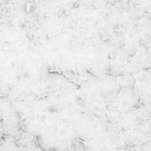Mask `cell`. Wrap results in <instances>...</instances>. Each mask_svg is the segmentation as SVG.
I'll return each instance as SVG.
<instances>
[{
  "mask_svg": "<svg viewBox=\"0 0 151 151\" xmlns=\"http://www.w3.org/2000/svg\"><path fill=\"white\" fill-rule=\"evenodd\" d=\"M0 141H1V138H0Z\"/></svg>",
  "mask_w": 151,
  "mask_h": 151,
  "instance_id": "obj_3",
  "label": "cell"
},
{
  "mask_svg": "<svg viewBox=\"0 0 151 151\" xmlns=\"http://www.w3.org/2000/svg\"><path fill=\"white\" fill-rule=\"evenodd\" d=\"M77 145H78V147H77V148H75V150H85V147H84V145H83L81 142H78V143H77Z\"/></svg>",
  "mask_w": 151,
  "mask_h": 151,
  "instance_id": "obj_2",
  "label": "cell"
},
{
  "mask_svg": "<svg viewBox=\"0 0 151 151\" xmlns=\"http://www.w3.org/2000/svg\"><path fill=\"white\" fill-rule=\"evenodd\" d=\"M121 7L125 10V11H129L130 10V4L127 1H125V0H119V1Z\"/></svg>",
  "mask_w": 151,
  "mask_h": 151,
  "instance_id": "obj_1",
  "label": "cell"
}]
</instances>
